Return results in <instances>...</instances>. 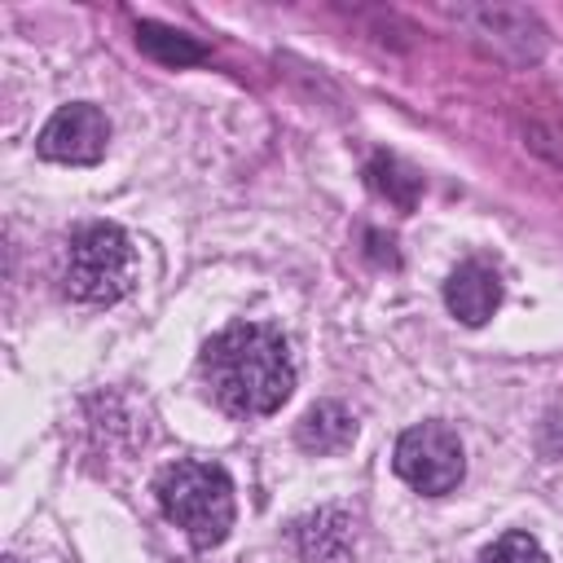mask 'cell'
<instances>
[{"label":"cell","mask_w":563,"mask_h":563,"mask_svg":"<svg viewBox=\"0 0 563 563\" xmlns=\"http://www.w3.org/2000/svg\"><path fill=\"white\" fill-rule=\"evenodd\" d=\"M365 180H369V189H374V194H383L387 202H396V207H405V211L418 202V176H413L409 167H400L396 158H387V154L369 158Z\"/></svg>","instance_id":"10"},{"label":"cell","mask_w":563,"mask_h":563,"mask_svg":"<svg viewBox=\"0 0 563 563\" xmlns=\"http://www.w3.org/2000/svg\"><path fill=\"white\" fill-rule=\"evenodd\" d=\"M110 145V119L92 106V101H70L62 106L35 136V150L48 158V163H75V167H88L106 154Z\"/></svg>","instance_id":"5"},{"label":"cell","mask_w":563,"mask_h":563,"mask_svg":"<svg viewBox=\"0 0 563 563\" xmlns=\"http://www.w3.org/2000/svg\"><path fill=\"white\" fill-rule=\"evenodd\" d=\"M154 493H158V506L163 515L198 545V550H211L229 537L233 528V484L224 475V466L216 462H172L158 471L154 479Z\"/></svg>","instance_id":"2"},{"label":"cell","mask_w":563,"mask_h":563,"mask_svg":"<svg viewBox=\"0 0 563 563\" xmlns=\"http://www.w3.org/2000/svg\"><path fill=\"white\" fill-rule=\"evenodd\" d=\"M136 48H141L145 57L163 62V66H176V70L207 62V48H202L194 35H185V31H176V26H163V22H136Z\"/></svg>","instance_id":"9"},{"label":"cell","mask_w":563,"mask_h":563,"mask_svg":"<svg viewBox=\"0 0 563 563\" xmlns=\"http://www.w3.org/2000/svg\"><path fill=\"white\" fill-rule=\"evenodd\" d=\"M479 563H550V559H545V550H541L537 537H528V532H501L479 554Z\"/></svg>","instance_id":"11"},{"label":"cell","mask_w":563,"mask_h":563,"mask_svg":"<svg viewBox=\"0 0 563 563\" xmlns=\"http://www.w3.org/2000/svg\"><path fill=\"white\" fill-rule=\"evenodd\" d=\"M202 378L220 409L238 418L277 413L295 391V361L286 339L264 321H238L207 339Z\"/></svg>","instance_id":"1"},{"label":"cell","mask_w":563,"mask_h":563,"mask_svg":"<svg viewBox=\"0 0 563 563\" xmlns=\"http://www.w3.org/2000/svg\"><path fill=\"white\" fill-rule=\"evenodd\" d=\"M444 303L462 325H484L501 308V277L484 260H466L444 282Z\"/></svg>","instance_id":"6"},{"label":"cell","mask_w":563,"mask_h":563,"mask_svg":"<svg viewBox=\"0 0 563 563\" xmlns=\"http://www.w3.org/2000/svg\"><path fill=\"white\" fill-rule=\"evenodd\" d=\"M356 550V523L352 515L325 506L295 523V554L299 563H347Z\"/></svg>","instance_id":"7"},{"label":"cell","mask_w":563,"mask_h":563,"mask_svg":"<svg viewBox=\"0 0 563 563\" xmlns=\"http://www.w3.org/2000/svg\"><path fill=\"white\" fill-rule=\"evenodd\" d=\"M295 440H299V449H308V453H343V449L356 440V418H352L339 400H317V405L299 418Z\"/></svg>","instance_id":"8"},{"label":"cell","mask_w":563,"mask_h":563,"mask_svg":"<svg viewBox=\"0 0 563 563\" xmlns=\"http://www.w3.org/2000/svg\"><path fill=\"white\" fill-rule=\"evenodd\" d=\"M136 282V242L119 224H84L62 260V286L79 303H114Z\"/></svg>","instance_id":"3"},{"label":"cell","mask_w":563,"mask_h":563,"mask_svg":"<svg viewBox=\"0 0 563 563\" xmlns=\"http://www.w3.org/2000/svg\"><path fill=\"white\" fill-rule=\"evenodd\" d=\"M391 466L413 493L444 497L462 484L466 453H462V440L449 422H418V427L400 431V440L391 449Z\"/></svg>","instance_id":"4"}]
</instances>
